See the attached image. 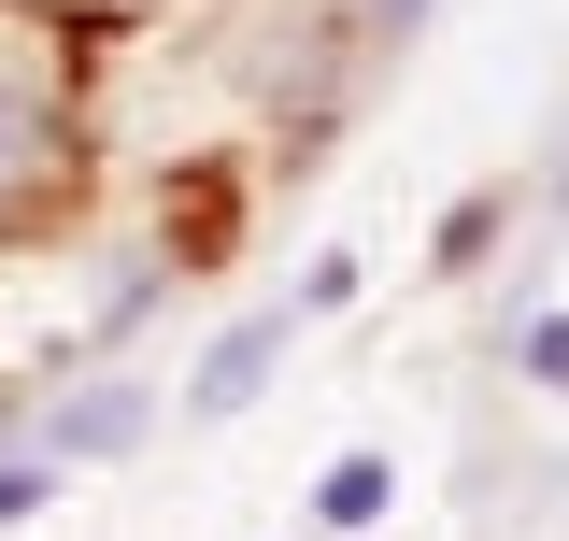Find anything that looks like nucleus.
Listing matches in <instances>:
<instances>
[{"instance_id":"nucleus-1","label":"nucleus","mask_w":569,"mask_h":541,"mask_svg":"<svg viewBox=\"0 0 569 541\" xmlns=\"http://www.w3.org/2000/svg\"><path fill=\"white\" fill-rule=\"evenodd\" d=\"M100 29L0 0V257H58L100 214Z\"/></svg>"},{"instance_id":"nucleus-2","label":"nucleus","mask_w":569,"mask_h":541,"mask_svg":"<svg viewBox=\"0 0 569 541\" xmlns=\"http://www.w3.org/2000/svg\"><path fill=\"white\" fill-rule=\"evenodd\" d=\"M142 442H157V385L142 371H58L29 400V456H58V471H114Z\"/></svg>"},{"instance_id":"nucleus-3","label":"nucleus","mask_w":569,"mask_h":541,"mask_svg":"<svg viewBox=\"0 0 569 541\" xmlns=\"http://www.w3.org/2000/svg\"><path fill=\"white\" fill-rule=\"evenodd\" d=\"M284 356H299V314H284V299H242V314H228V328L186 356V427H228V413H257Z\"/></svg>"},{"instance_id":"nucleus-4","label":"nucleus","mask_w":569,"mask_h":541,"mask_svg":"<svg viewBox=\"0 0 569 541\" xmlns=\"http://www.w3.org/2000/svg\"><path fill=\"white\" fill-rule=\"evenodd\" d=\"M385 513H399V456L385 442H342L313 471V541H385Z\"/></svg>"},{"instance_id":"nucleus-5","label":"nucleus","mask_w":569,"mask_h":541,"mask_svg":"<svg viewBox=\"0 0 569 541\" xmlns=\"http://www.w3.org/2000/svg\"><path fill=\"white\" fill-rule=\"evenodd\" d=\"M356 285H370V257H356V243H313L299 285H284V314H299V328H328V314H356Z\"/></svg>"},{"instance_id":"nucleus-6","label":"nucleus","mask_w":569,"mask_h":541,"mask_svg":"<svg viewBox=\"0 0 569 541\" xmlns=\"http://www.w3.org/2000/svg\"><path fill=\"white\" fill-rule=\"evenodd\" d=\"M498 228H512V171H498V186H470V200H456V214H441V243H427V270H441V285H456V270H470V257H485V243H498Z\"/></svg>"},{"instance_id":"nucleus-7","label":"nucleus","mask_w":569,"mask_h":541,"mask_svg":"<svg viewBox=\"0 0 569 541\" xmlns=\"http://www.w3.org/2000/svg\"><path fill=\"white\" fill-rule=\"evenodd\" d=\"M512 385H527V400H569V299H541V314L512 328Z\"/></svg>"},{"instance_id":"nucleus-8","label":"nucleus","mask_w":569,"mask_h":541,"mask_svg":"<svg viewBox=\"0 0 569 541\" xmlns=\"http://www.w3.org/2000/svg\"><path fill=\"white\" fill-rule=\"evenodd\" d=\"M58 499V456H29V442H0V528H29Z\"/></svg>"},{"instance_id":"nucleus-9","label":"nucleus","mask_w":569,"mask_h":541,"mask_svg":"<svg viewBox=\"0 0 569 541\" xmlns=\"http://www.w3.org/2000/svg\"><path fill=\"white\" fill-rule=\"evenodd\" d=\"M43 14H71V29H100V43H114V29H142V14H171V0H43Z\"/></svg>"},{"instance_id":"nucleus-10","label":"nucleus","mask_w":569,"mask_h":541,"mask_svg":"<svg viewBox=\"0 0 569 541\" xmlns=\"http://www.w3.org/2000/svg\"><path fill=\"white\" fill-rule=\"evenodd\" d=\"M541 200H569V142H556V171H541Z\"/></svg>"}]
</instances>
